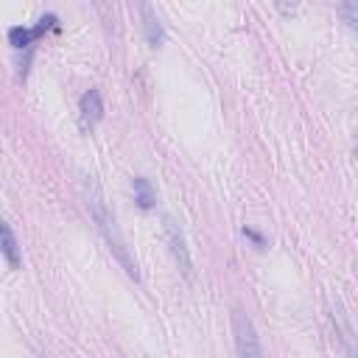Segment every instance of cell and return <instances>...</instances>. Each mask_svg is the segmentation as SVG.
Listing matches in <instances>:
<instances>
[{"instance_id":"cell-1","label":"cell","mask_w":358,"mask_h":358,"mask_svg":"<svg viewBox=\"0 0 358 358\" xmlns=\"http://www.w3.org/2000/svg\"><path fill=\"white\" fill-rule=\"evenodd\" d=\"M87 204H90L92 221H95L98 232L103 235L106 246H109V249H112V255L123 263L126 274L137 280V263H134V257L129 255L126 241H123V235H120V229H117V221H115V215L109 213V207H106V201H103V193H101V187H98V182H95V179H87Z\"/></svg>"},{"instance_id":"cell-2","label":"cell","mask_w":358,"mask_h":358,"mask_svg":"<svg viewBox=\"0 0 358 358\" xmlns=\"http://www.w3.org/2000/svg\"><path fill=\"white\" fill-rule=\"evenodd\" d=\"M232 327H235V350H238V355H260V344H257L255 327L243 313L232 316Z\"/></svg>"},{"instance_id":"cell-3","label":"cell","mask_w":358,"mask_h":358,"mask_svg":"<svg viewBox=\"0 0 358 358\" xmlns=\"http://www.w3.org/2000/svg\"><path fill=\"white\" fill-rule=\"evenodd\" d=\"M165 235H168V243H171V252H173L179 268L190 277V268H193V266H190V255H187V246H185V235H182V229L176 227V221L168 218V215H165Z\"/></svg>"},{"instance_id":"cell-4","label":"cell","mask_w":358,"mask_h":358,"mask_svg":"<svg viewBox=\"0 0 358 358\" xmlns=\"http://www.w3.org/2000/svg\"><path fill=\"white\" fill-rule=\"evenodd\" d=\"M101 117H103L101 92H98V90H87V92L81 95V120H84L87 126H92V123H98Z\"/></svg>"},{"instance_id":"cell-5","label":"cell","mask_w":358,"mask_h":358,"mask_svg":"<svg viewBox=\"0 0 358 358\" xmlns=\"http://www.w3.org/2000/svg\"><path fill=\"white\" fill-rule=\"evenodd\" d=\"M0 252L14 268L20 266V246H17V238H14V232L6 221H0Z\"/></svg>"},{"instance_id":"cell-6","label":"cell","mask_w":358,"mask_h":358,"mask_svg":"<svg viewBox=\"0 0 358 358\" xmlns=\"http://www.w3.org/2000/svg\"><path fill=\"white\" fill-rule=\"evenodd\" d=\"M143 20H145V36H148V42L154 48H159L162 45V28H159V22H157V17H154V11H151L148 3H143Z\"/></svg>"},{"instance_id":"cell-7","label":"cell","mask_w":358,"mask_h":358,"mask_svg":"<svg viewBox=\"0 0 358 358\" xmlns=\"http://www.w3.org/2000/svg\"><path fill=\"white\" fill-rule=\"evenodd\" d=\"M134 201H137L143 210L154 207V201H157L151 182H148V179H143V176H137V179H134Z\"/></svg>"},{"instance_id":"cell-8","label":"cell","mask_w":358,"mask_h":358,"mask_svg":"<svg viewBox=\"0 0 358 358\" xmlns=\"http://www.w3.org/2000/svg\"><path fill=\"white\" fill-rule=\"evenodd\" d=\"M34 36H36V34H34V31H28V28H20V25H17V28H11V31H8V42H11V45H14V48H17V50H22V48H28V45H31V39H34Z\"/></svg>"},{"instance_id":"cell-9","label":"cell","mask_w":358,"mask_h":358,"mask_svg":"<svg viewBox=\"0 0 358 358\" xmlns=\"http://www.w3.org/2000/svg\"><path fill=\"white\" fill-rule=\"evenodd\" d=\"M352 6H355V0H347L344 3V20H347L350 28H355V11H352Z\"/></svg>"}]
</instances>
